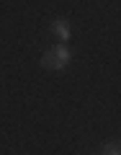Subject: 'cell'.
I'll return each instance as SVG.
<instances>
[{"mask_svg":"<svg viewBox=\"0 0 121 155\" xmlns=\"http://www.w3.org/2000/svg\"><path fill=\"white\" fill-rule=\"evenodd\" d=\"M100 155H121V142H108L100 150Z\"/></svg>","mask_w":121,"mask_h":155,"instance_id":"3957f363","label":"cell"},{"mask_svg":"<svg viewBox=\"0 0 121 155\" xmlns=\"http://www.w3.org/2000/svg\"><path fill=\"white\" fill-rule=\"evenodd\" d=\"M52 31H54V36L59 39L62 44H65V41H70V39H72L70 23H67V21H62V18H57V21H52Z\"/></svg>","mask_w":121,"mask_h":155,"instance_id":"7a4b0ae2","label":"cell"},{"mask_svg":"<svg viewBox=\"0 0 121 155\" xmlns=\"http://www.w3.org/2000/svg\"><path fill=\"white\" fill-rule=\"evenodd\" d=\"M70 62H72V52L65 44H57L41 54V67H46V70H65Z\"/></svg>","mask_w":121,"mask_h":155,"instance_id":"6da1fadb","label":"cell"}]
</instances>
